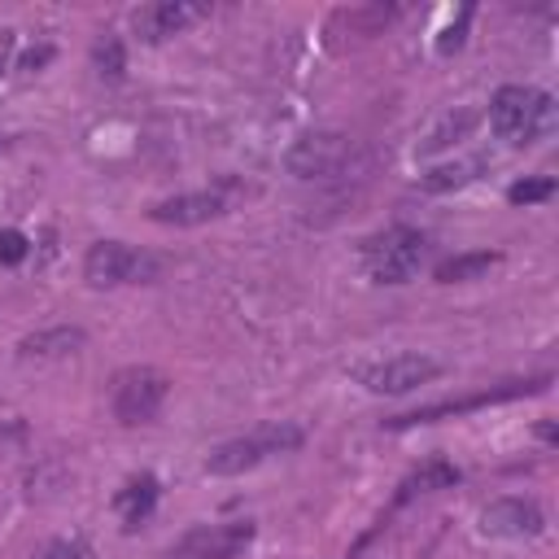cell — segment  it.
<instances>
[{"instance_id": "6", "label": "cell", "mask_w": 559, "mask_h": 559, "mask_svg": "<svg viewBox=\"0 0 559 559\" xmlns=\"http://www.w3.org/2000/svg\"><path fill=\"white\" fill-rule=\"evenodd\" d=\"M166 393H170V380L157 367H127L109 384V406L122 424H153L157 411L166 406Z\"/></svg>"}, {"instance_id": "15", "label": "cell", "mask_w": 559, "mask_h": 559, "mask_svg": "<svg viewBox=\"0 0 559 559\" xmlns=\"http://www.w3.org/2000/svg\"><path fill=\"white\" fill-rule=\"evenodd\" d=\"M450 485H459V467L445 463V459H432V463H424L415 476L402 480L397 502H411V498H419V493H437V489H450Z\"/></svg>"}, {"instance_id": "25", "label": "cell", "mask_w": 559, "mask_h": 559, "mask_svg": "<svg viewBox=\"0 0 559 559\" xmlns=\"http://www.w3.org/2000/svg\"><path fill=\"white\" fill-rule=\"evenodd\" d=\"M9 52H13V31H0V70H4Z\"/></svg>"}, {"instance_id": "7", "label": "cell", "mask_w": 559, "mask_h": 559, "mask_svg": "<svg viewBox=\"0 0 559 559\" xmlns=\"http://www.w3.org/2000/svg\"><path fill=\"white\" fill-rule=\"evenodd\" d=\"M550 384V376H533V380H502L493 389H480V393H467V397H454V402H432V406H419L411 415H397V419H384V428H415V424H437L445 415H467V411H480V406H493V402H515V397H533Z\"/></svg>"}, {"instance_id": "19", "label": "cell", "mask_w": 559, "mask_h": 559, "mask_svg": "<svg viewBox=\"0 0 559 559\" xmlns=\"http://www.w3.org/2000/svg\"><path fill=\"white\" fill-rule=\"evenodd\" d=\"M467 179H476V162H450V166H437L424 175V188L441 192V188H463Z\"/></svg>"}, {"instance_id": "10", "label": "cell", "mask_w": 559, "mask_h": 559, "mask_svg": "<svg viewBox=\"0 0 559 559\" xmlns=\"http://www.w3.org/2000/svg\"><path fill=\"white\" fill-rule=\"evenodd\" d=\"M201 17H210V4H201V0H153V4H140L131 13V26L140 39L162 44V39L197 26Z\"/></svg>"}, {"instance_id": "2", "label": "cell", "mask_w": 559, "mask_h": 559, "mask_svg": "<svg viewBox=\"0 0 559 559\" xmlns=\"http://www.w3.org/2000/svg\"><path fill=\"white\" fill-rule=\"evenodd\" d=\"M367 162H371L367 148L358 140H349L345 131H306L284 153V170L297 179H341Z\"/></svg>"}, {"instance_id": "17", "label": "cell", "mask_w": 559, "mask_h": 559, "mask_svg": "<svg viewBox=\"0 0 559 559\" xmlns=\"http://www.w3.org/2000/svg\"><path fill=\"white\" fill-rule=\"evenodd\" d=\"M498 262H502V253H493V249H480V253H454V258H445V262L437 266V280H441V284H463V280L485 275V271L498 266Z\"/></svg>"}, {"instance_id": "12", "label": "cell", "mask_w": 559, "mask_h": 559, "mask_svg": "<svg viewBox=\"0 0 559 559\" xmlns=\"http://www.w3.org/2000/svg\"><path fill=\"white\" fill-rule=\"evenodd\" d=\"M480 528H485L489 537H511V542H520V537H537V533L546 528V515H542V507H537L533 498H493V502L480 511Z\"/></svg>"}, {"instance_id": "23", "label": "cell", "mask_w": 559, "mask_h": 559, "mask_svg": "<svg viewBox=\"0 0 559 559\" xmlns=\"http://www.w3.org/2000/svg\"><path fill=\"white\" fill-rule=\"evenodd\" d=\"M467 127H472V114H459V118L450 114V118H445V127H441V131H432V135L424 140V148H441V144H450V135H463Z\"/></svg>"}, {"instance_id": "24", "label": "cell", "mask_w": 559, "mask_h": 559, "mask_svg": "<svg viewBox=\"0 0 559 559\" xmlns=\"http://www.w3.org/2000/svg\"><path fill=\"white\" fill-rule=\"evenodd\" d=\"M467 17H472V9H463L459 26H445V31H441V39H437V48H441V52H454V48L463 44V26H467Z\"/></svg>"}, {"instance_id": "4", "label": "cell", "mask_w": 559, "mask_h": 559, "mask_svg": "<svg viewBox=\"0 0 559 559\" xmlns=\"http://www.w3.org/2000/svg\"><path fill=\"white\" fill-rule=\"evenodd\" d=\"M162 275V262L148 249L122 245V240H96L83 258V280L92 288H122V284H153Z\"/></svg>"}, {"instance_id": "1", "label": "cell", "mask_w": 559, "mask_h": 559, "mask_svg": "<svg viewBox=\"0 0 559 559\" xmlns=\"http://www.w3.org/2000/svg\"><path fill=\"white\" fill-rule=\"evenodd\" d=\"M489 127L507 144H533L555 131V96L528 83H507L489 100Z\"/></svg>"}, {"instance_id": "21", "label": "cell", "mask_w": 559, "mask_h": 559, "mask_svg": "<svg viewBox=\"0 0 559 559\" xmlns=\"http://www.w3.org/2000/svg\"><path fill=\"white\" fill-rule=\"evenodd\" d=\"M35 559H92V550L83 542H74V537H52V542H44L35 550Z\"/></svg>"}, {"instance_id": "8", "label": "cell", "mask_w": 559, "mask_h": 559, "mask_svg": "<svg viewBox=\"0 0 559 559\" xmlns=\"http://www.w3.org/2000/svg\"><path fill=\"white\" fill-rule=\"evenodd\" d=\"M441 376V362L428 358V354H389L380 362H367L358 371V380L371 389V393H411L428 380Z\"/></svg>"}, {"instance_id": "11", "label": "cell", "mask_w": 559, "mask_h": 559, "mask_svg": "<svg viewBox=\"0 0 559 559\" xmlns=\"http://www.w3.org/2000/svg\"><path fill=\"white\" fill-rule=\"evenodd\" d=\"M231 197L223 188H197V192H179V197H166L148 210L153 223H166V227H201L218 214H227Z\"/></svg>"}, {"instance_id": "9", "label": "cell", "mask_w": 559, "mask_h": 559, "mask_svg": "<svg viewBox=\"0 0 559 559\" xmlns=\"http://www.w3.org/2000/svg\"><path fill=\"white\" fill-rule=\"evenodd\" d=\"M253 542V520H227V524H205L183 533L166 559H236Z\"/></svg>"}, {"instance_id": "18", "label": "cell", "mask_w": 559, "mask_h": 559, "mask_svg": "<svg viewBox=\"0 0 559 559\" xmlns=\"http://www.w3.org/2000/svg\"><path fill=\"white\" fill-rule=\"evenodd\" d=\"M92 66H96V74L100 79H122V70H127V52H122V39L118 35H100L96 39V48H92Z\"/></svg>"}, {"instance_id": "5", "label": "cell", "mask_w": 559, "mask_h": 559, "mask_svg": "<svg viewBox=\"0 0 559 559\" xmlns=\"http://www.w3.org/2000/svg\"><path fill=\"white\" fill-rule=\"evenodd\" d=\"M424 231L415 227H389L380 236H371L362 245V262H367V275L376 284H406L419 262H424Z\"/></svg>"}, {"instance_id": "3", "label": "cell", "mask_w": 559, "mask_h": 559, "mask_svg": "<svg viewBox=\"0 0 559 559\" xmlns=\"http://www.w3.org/2000/svg\"><path fill=\"white\" fill-rule=\"evenodd\" d=\"M301 441H306V432H301L297 424H262V428H253L249 437H231V441L214 445V450L205 454V472H210V476H240V472L266 463L271 454L297 450Z\"/></svg>"}, {"instance_id": "22", "label": "cell", "mask_w": 559, "mask_h": 559, "mask_svg": "<svg viewBox=\"0 0 559 559\" xmlns=\"http://www.w3.org/2000/svg\"><path fill=\"white\" fill-rule=\"evenodd\" d=\"M26 253H31V240L17 227H4L0 231V266H17Z\"/></svg>"}, {"instance_id": "20", "label": "cell", "mask_w": 559, "mask_h": 559, "mask_svg": "<svg viewBox=\"0 0 559 559\" xmlns=\"http://www.w3.org/2000/svg\"><path fill=\"white\" fill-rule=\"evenodd\" d=\"M555 197V179L542 175V179H520L507 188V201L511 205H537V201H550Z\"/></svg>"}, {"instance_id": "13", "label": "cell", "mask_w": 559, "mask_h": 559, "mask_svg": "<svg viewBox=\"0 0 559 559\" xmlns=\"http://www.w3.org/2000/svg\"><path fill=\"white\" fill-rule=\"evenodd\" d=\"M83 341H87L83 328L61 323V328H44V332L22 336L17 354H22V358H35V362H52V358H70L74 349H83Z\"/></svg>"}, {"instance_id": "16", "label": "cell", "mask_w": 559, "mask_h": 559, "mask_svg": "<svg viewBox=\"0 0 559 559\" xmlns=\"http://www.w3.org/2000/svg\"><path fill=\"white\" fill-rule=\"evenodd\" d=\"M153 502H157V480L144 472V476H135V480H131V485L118 493V507H122V520H127V528H140V524L148 520Z\"/></svg>"}, {"instance_id": "14", "label": "cell", "mask_w": 559, "mask_h": 559, "mask_svg": "<svg viewBox=\"0 0 559 559\" xmlns=\"http://www.w3.org/2000/svg\"><path fill=\"white\" fill-rule=\"evenodd\" d=\"M397 13H402L397 4H354V9H341V13L332 17V35H336V31H349V35H358V39H371V35H380Z\"/></svg>"}]
</instances>
